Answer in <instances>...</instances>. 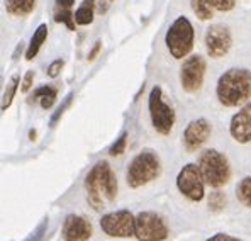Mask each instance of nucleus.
<instances>
[{
	"label": "nucleus",
	"instance_id": "obj_25",
	"mask_svg": "<svg viewBox=\"0 0 251 241\" xmlns=\"http://www.w3.org/2000/svg\"><path fill=\"white\" fill-rule=\"evenodd\" d=\"M210 3L219 12H229V10L234 9L236 0H210Z\"/></svg>",
	"mask_w": 251,
	"mask_h": 241
},
{
	"label": "nucleus",
	"instance_id": "obj_12",
	"mask_svg": "<svg viewBox=\"0 0 251 241\" xmlns=\"http://www.w3.org/2000/svg\"><path fill=\"white\" fill-rule=\"evenodd\" d=\"M212 128H210L209 121L201 117V119H194L187 124L185 131H183V146L187 151L194 153V151L201 150L204 143L209 139Z\"/></svg>",
	"mask_w": 251,
	"mask_h": 241
},
{
	"label": "nucleus",
	"instance_id": "obj_8",
	"mask_svg": "<svg viewBox=\"0 0 251 241\" xmlns=\"http://www.w3.org/2000/svg\"><path fill=\"white\" fill-rule=\"evenodd\" d=\"M205 180L201 173V168L195 163H187L176 175V188L185 195L188 201L201 202L205 197Z\"/></svg>",
	"mask_w": 251,
	"mask_h": 241
},
{
	"label": "nucleus",
	"instance_id": "obj_13",
	"mask_svg": "<svg viewBox=\"0 0 251 241\" xmlns=\"http://www.w3.org/2000/svg\"><path fill=\"white\" fill-rule=\"evenodd\" d=\"M92 228L90 221L85 219L83 216H76V214H68L63 221L61 235L65 241H88L92 238Z\"/></svg>",
	"mask_w": 251,
	"mask_h": 241
},
{
	"label": "nucleus",
	"instance_id": "obj_11",
	"mask_svg": "<svg viewBox=\"0 0 251 241\" xmlns=\"http://www.w3.org/2000/svg\"><path fill=\"white\" fill-rule=\"evenodd\" d=\"M232 46L231 31L223 24H214L205 31V50L210 58H223Z\"/></svg>",
	"mask_w": 251,
	"mask_h": 241
},
{
	"label": "nucleus",
	"instance_id": "obj_2",
	"mask_svg": "<svg viewBox=\"0 0 251 241\" xmlns=\"http://www.w3.org/2000/svg\"><path fill=\"white\" fill-rule=\"evenodd\" d=\"M217 101L224 107H238L251 97V72L246 68H229L217 80Z\"/></svg>",
	"mask_w": 251,
	"mask_h": 241
},
{
	"label": "nucleus",
	"instance_id": "obj_27",
	"mask_svg": "<svg viewBox=\"0 0 251 241\" xmlns=\"http://www.w3.org/2000/svg\"><path fill=\"white\" fill-rule=\"evenodd\" d=\"M32 81H34V72H32V70H29V72L24 75V80H22L21 90L22 92H29V88L32 87Z\"/></svg>",
	"mask_w": 251,
	"mask_h": 241
},
{
	"label": "nucleus",
	"instance_id": "obj_14",
	"mask_svg": "<svg viewBox=\"0 0 251 241\" xmlns=\"http://www.w3.org/2000/svg\"><path fill=\"white\" fill-rule=\"evenodd\" d=\"M229 133L232 139L241 144L251 143V101L246 102L229 122Z\"/></svg>",
	"mask_w": 251,
	"mask_h": 241
},
{
	"label": "nucleus",
	"instance_id": "obj_29",
	"mask_svg": "<svg viewBox=\"0 0 251 241\" xmlns=\"http://www.w3.org/2000/svg\"><path fill=\"white\" fill-rule=\"evenodd\" d=\"M205 241H243L239 238H236V236H231V235H226V233H217V235L210 236Z\"/></svg>",
	"mask_w": 251,
	"mask_h": 241
},
{
	"label": "nucleus",
	"instance_id": "obj_10",
	"mask_svg": "<svg viewBox=\"0 0 251 241\" xmlns=\"http://www.w3.org/2000/svg\"><path fill=\"white\" fill-rule=\"evenodd\" d=\"M205 60L201 54H190L183 60L180 68V83L182 88L188 94H195L202 88L205 77Z\"/></svg>",
	"mask_w": 251,
	"mask_h": 241
},
{
	"label": "nucleus",
	"instance_id": "obj_31",
	"mask_svg": "<svg viewBox=\"0 0 251 241\" xmlns=\"http://www.w3.org/2000/svg\"><path fill=\"white\" fill-rule=\"evenodd\" d=\"M100 48H102V43H100V41H97V43H95V46L90 50V53H88V61L95 60V56H97V54H99V51H100Z\"/></svg>",
	"mask_w": 251,
	"mask_h": 241
},
{
	"label": "nucleus",
	"instance_id": "obj_15",
	"mask_svg": "<svg viewBox=\"0 0 251 241\" xmlns=\"http://www.w3.org/2000/svg\"><path fill=\"white\" fill-rule=\"evenodd\" d=\"M48 38V26L46 24H39L38 29L34 31L32 34L31 41H29V46H27V51H25V60L31 61L36 58V54L39 53L41 46L44 44V41Z\"/></svg>",
	"mask_w": 251,
	"mask_h": 241
},
{
	"label": "nucleus",
	"instance_id": "obj_20",
	"mask_svg": "<svg viewBox=\"0 0 251 241\" xmlns=\"http://www.w3.org/2000/svg\"><path fill=\"white\" fill-rule=\"evenodd\" d=\"M236 197L245 207L251 209V177H245L236 185Z\"/></svg>",
	"mask_w": 251,
	"mask_h": 241
},
{
	"label": "nucleus",
	"instance_id": "obj_23",
	"mask_svg": "<svg viewBox=\"0 0 251 241\" xmlns=\"http://www.w3.org/2000/svg\"><path fill=\"white\" fill-rule=\"evenodd\" d=\"M226 207V194L221 190H216V192H210L209 195V209L212 213H219Z\"/></svg>",
	"mask_w": 251,
	"mask_h": 241
},
{
	"label": "nucleus",
	"instance_id": "obj_5",
	"mask_svg": "<svg viewBox=\"0 0 251 241\" xmlns=\"http://www.w3.org/2000/svg\"><path fill=\"white\" fill-rule=\"evenodd\" d=\"M195 31L192 22L185 16H180L173 21V24L168 27L167 34H165V43L167 48L175 60H183L190 54L192 48H194Z\"/></svg>",
	"mask_w": 251,
	"mask_h": 241
},
{
	"label": "nucleus",
	"instance_id": "obj_1",
	"mask_svg": "<svg viewBox=\"0 0 251 241\" xmlns=\"http://www.w3.org/2000/svg\"><path fill=\"white\" fill-rule=\"evenodd\" d=\"M117 177L107 161H99L85 177L87 201L94 211H102L110 206L117 197Z\"/></svg>",
	"mask_w": 251,
	"mask_h": 241
},
{
	"label": "nucleus",
	"instance_id": "obj_6",
	"mask_svg": "<svg viewBox=\"0 0 251 241\" xmlns=\"http://www.w3.org/2000/svg\"><path fill=\"white\" fill-rule=\"evenodd\" d=\"M148 109H150L151 124L156 129V133L168 136L175 124V110L173 107L163 101V90L161 87H153L148 99Z\"/></svg>",
	"mask_w": 251,
	"mask_h": 241
},
{
	"label": "nucleus",
	"instance_id": "obj_32",
	"mask_svg": "<svg viewBox=\"0 0 251 241\" xmlns=\"http://www.w3.org/2000/svg\"><path fill=\"white\" fill-rule=\"evenodd\" d=\"M29 136H31V138H29V139L34 141V139H36V131H31V133H29Z\"/></svg>",
	"mask_w": 251,
	"mask_h": 241
},
{
	"label": "nucleus",
	"instance_id": "obj_3",
	"mask_svg": "<svg viewBox=\"0 0 251 241\" xmlns=\"http://www.w3.org/2000/svg\"><path fill=\"white\" fill-rule=\"evenodd\" d=\"M161 173V161L154 151L145 150L131 160L126 172V180L131 188H139L156 180Z\"/></svg>",
	"mask_w": 251,
	"mask_h": 241
},
{
	"label": "nucleus",
	"instance_id": "obj_28",
	"mask_svg": "<svg viewBox=\"0 0 251 241\" xmlns=\"http://www.w3.org/2000/svg\"><path fill=\"white\" fill-rule=\"evenodd\" d=\"M72 97H73V95L70 94V95H68V99H66V101H65V104H63V106L60 107V109L56 110V114H54V116H53V119H51V126H56V121L60 119V117L63 116V112H65V109H66V107L70 106V102H72Z\"/></svg>",
	"mask_w": 251,
	"mask_h": 241
},
{
	"label": "nucleus",
	"instance_id": "obj_21",
	"mask_svg": "<svg viewBox=\"0 0 251 241\" xmlns=\"http://www.w3.org/2000/svg\"><path fill=\"white\" fill-rule=\"evenodd\" d=\"M19 81H21V77L19 75H14L12 79L9 80L7 83V88L3 92V99H2V110H7V107H10L12 104L14 97H16V92L19 88Z\"/></svg>",
	"mask_w": 251,
	"mask_h": 241
},
{
	"label": "nucleus",
	"instance_id": "obj_26",
	"mask_svg": "<svg viewBox=\"0 0 251 241\" xmlns=\"http://www.w3.org/2000/svg\"><path fill=\"white\" fill-rule=\"evenodd\" d=\"M63 60H54L53 63H51L50 66H48V70H46V75L50 77V79H56L58 75L61 73V68H63Z\"/></svg>",
	"mask_w": 251,
	"mask_h": 241
},
{
	"label": "nucleus",
	"instance_id": "obj_24",
	"mask_svg": "<svg viewBox=\"0 0 251 241\" xmlns=\"http://www.w3.org/2000/svg\"><path fill=\"white\" fill-rule=\"evenodd\" d=\"M126 146H127V133L124 131L123 134L117 138L116 143L110 146L109 155H110V157H119V155H123L126 151Z\"/></svg>",
	"mask_w": 251,
	"mask_h": 241
},
{
	"label": "nucleus",
	"instance_id": "obj_30",
	"mask_svg": "<svg viewBox=\"0 0 251 241\" xmlns=\"http://www.w3.org/2000/svg\"><path fill=\"white\" fill-rule=\"evenodd\" d=\"M75 0H56V9H72Z\"/></svg>",
	"mask_w": 251,
	"mask_h": 241
},
{
	"label": "nucleus",
	"instance_id": "obj_9",
	"mask_svg": "<svg viewBox=\"0 0 251 241\" xmlns=\"http://www.w3.org/2000/svg\"><path fill=\"white\" fill-rule=\"evenodd\" d=\"M136 216L127 209L107 213L100 219V228L107 236L112 238H131L134 236Z\"/></svg>",
	"mask_w": 251,
	"mask_h": 241
},
{
	"label": "nucleus",
	"instance_id": "obj_22",
	"mask_svg": "<svg viewBox=\"0 0 251 241\" xmlns=\"http://www.w3.org/2000/svg\"><path fill=\"white\" fill-rule=\"evenodd\" d=\"M54 21L65 24L70 31H75V14L72 12V9H56V14H54Z\"/></svg>",
	"mask_w": 251,
	"mask_h": 241
},
{
	"label": "nucleus",
	"instance_id": "obj_4",
	"mask_svg": "<svg viewBox=\"0 0 251 241\" xmlns=\"http://www.w3.org/2000/svg\"><path fill=\"white\" fill-rule=\"evenodd\" d=\"M197 165L209 187L219 188L223 185H226L231 179L229 161H227V158L221 151L214 150V148L201 151Z\"/></svg>",
	"mask_w": 251,
	"mask_h": 241
},
{
	"label": "nucleus",
	"instance_id": "obj_19",
	"mask_svg": "<svg viewBox=\"0 0 251 241\" xmlns=\"http://www.w3.org/2000/svg\"><path fill=\"white\" fill-rule=\"evenodd\" d=\"M190 7L194 14L201 21H210L212 19V3L210 0H190Z\"/></svg>",
	"mask_w": 251,
	"mask_h": 241
},
{
	"label": "nucleus",
	"instance_id": "obj_17",
	"mask_svg": "<svg viewBox=\"0 0 251 241\" xmlns=\"http://www.w3.org/2000/svg\"><path fill=\"white\" fill-rule=\"evenodd\" d=\"M36 0H5V10L10 16H29L34 10Z\"/></svg>",
	"mask_w": 251,
	"mask_h": 241
},
{
	"label": "nucleus",
	"instance_id": "obj_7",
	"mask_svg": "<svg viewBox=\"0 0 251 241\" xmlns=\"http://www.w3.org/2000/svg\"><path fill=\"white\" fill-rule=\"evenodd\" d=\"M170 235V229L160 214L153 211H143L136 214L134 238L138 241H165Z\"/></svg>",
	"mask_w": 251,
	"mask_h": 241
},
{
	"label": "nucleus",
	"instance_id": "obj_18",
	"mask_svg": "<svg viewBox=\"0 0 251 241\" xmlns=\"http://www.w3.org/2000/svg\"><path fill=\"white\" fill-rule=\"evenodd\" d=\"M75 21L78 26H88L94 22V0H85L75 10Z\"/></svg>",
	"mask_w": 251,
	"mask_h": 241
},
{
	"label": "nucleus",
	"instance_id": "obj_16",
	"mask_svg": "<svg viewBox=\"0 0 251 241\" xmlns=\"http://www.w3.org/2000/svg\"><path fill=\"white\" fill-rule=\"evenodd\" d=\"M58 90L51 85H43V87L36 88L31 95V101H39L43 109H51L56 102Z\"/></svg>",
	"mask_w": 251,
	"mask_h": 241
}]
</instances>
